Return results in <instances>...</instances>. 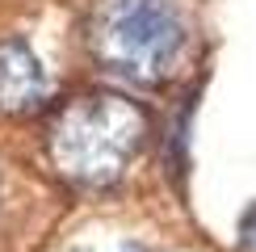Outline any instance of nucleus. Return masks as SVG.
Instances as JSON below:
<instances>
[{
    "label": "nucleus",
    "instance_id": "20e7f679",
    "mask_svg": "<svg viewBox=\"0 0 256 252\" xmlns=\"http://www.w3.org/2000/svg\"><path fill=\"white\" fill-rule=\"evenodd\" d=\"M240 236H244V248H248V252H256V210H248V218H244Z\"/></svg>",
    "mask_w": 256,
    "mask_h": 252
},
{
    "label": "nucleus",
    "instance_id": "f03ea898",
    "mask_svg": "<svg viewBox=\"0 0 256 252\" xmlns=\"http://www.w3.org/2000/svg\"><path fill=\"white\" fill-rule=\"evenodd\" d=\"M180 17L164 0H110L97 30V50L118 76L156 84L172 72L180 55Z\"/></svg>",
    "mask_w": 256,
    "mask_h": 252
},
{
    "label": "nucleus",
    "instance_id": "f257e3e1",
    "mask_svg": "<svg viewBox=\"0 0 256 252\" xmlns=\"http://www.w3.org/2000/svg\"><path fill=\"white\" fill-rule=\"evenodd\" d=\"M147 118L134 101L118 92H88L68 101L50 122L46 152L68 181L84 189L114 185L143 147Z\"/></svg>",
    "mask_w": 256,
    "mask_h": 252
},
{
    "label": "nucleus",
    "instance_id": "7ed1b4c3",
    "mask_svg": "<svg viewBox=\"0 0 256 252\" xmlns=\"http://www.w3.org/2000/svg\"><path fill=\"white\" fill-rule=\"evenodd\" d=\"M46 97V72L30 42L4 38L0 42V114H30Z\"/></svg>",
    "mask_w": 256,
    "mask_h": 252
}]
</instances>
